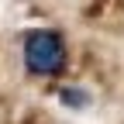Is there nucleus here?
Listing matches in <instances>:
<instances>
[{"label":"nucleus","mask_w":124,"mask_h":124,"mask_svg":"<svg viewBox=\"0 0 124 124\" xmlns=\"http://www.w3.org/2000/svg\"><path fill=\"white\" fill-rule=\"evenodd\" d=\"M59 100L66 103L69 110H83V107L93 103V93L83 90V86H72V83H69V86H62V90H59Z\"/></svg>","instance_id":"f03ea898"},{"label":"nucleus","mask_w":124,"mask_h":124,"mask_svg":"<svg viewBox=\"0 0 124 124\" xmlns=\"http://www.w3.org/2000/svg\"><path fill=\"white\" fill-rule=\"evenodd\" d=\"M21 62L31 79H59L69 69V41L59 28H28L21 35Z\"/></svg>","instance_id":"f257e3e1"}]
</instances>
